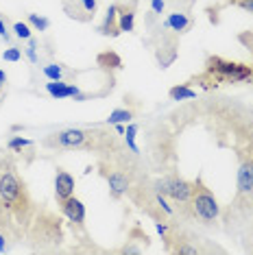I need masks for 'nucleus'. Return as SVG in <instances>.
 Wrapping results in <instances>:
<instances>
[{
	"instance_id": "1",
	"label": "nucleus",
	"mask_w": 253,
	"mask_h": 255,
	"mask_svg": "<svg viewBox=\"0 0 253 255\" xmlns=\"http://www.w3.org/2000/svg\"><path fill=\"white\" fill-rule=\"evenodd\" d=\"M39 205L20 175L13 155L0 157V231L11 240V245L22 242L31 227Z\"/></svg>"
},
{
	"instance_id": "2",
	"label": "nucleus",
	"mask_w": 253,
	"mask_h": 255,
	"mask_svg": "<svg viewBox=\"0 0 253 255\" xmlns=\"http://www.w3.org/2000/svg\"><path fill=\"white\" fill-rule=\"evenodd\" d=\"M44 148L50 150H83L94 153L96 157H109L125 148L123 135L114 131V127H68L53 131L42 140Z\"/></svg>"
},
{
	"instance_id": "3",
	"label": "nucleus",
	"mask_w": 253,
	"mask_h": 255,
	"mask_svg": "<svg viewBox=\"0 0 253 255\" xmlns=\"http://www.w3.org/2000/svg\"><path fill=\"white\" fill-rule=\"evenodd\" d=\"M175 205V218L177 223H190L199 227H216L221 220V205H218L214 192L208 188L203 177H197L192 181V196L188 203H172Z\"/></svg>"
},
{
	"instance_id": "4",
	"label": "nucleus",
	"mask_w": 253,
	"mask_h": 255,
	"mask_svg": "<svg viewBox=\"0 0 253 255\" xmlns=\"http://www.w3.org/2000/svg\"><path fill=\"white\" fill-rule=\"evenodd\" d=\"M197 83L201 90H216L221 85L253 83V66L245 61H232L221 55H210L203 63V72L188 81Z\"/></svg>"
},
{
	"instance_id": "5",
	"label": "nucleus",
	"mask_w": 253,
	"mask_h": 255,
	"mask_svg": "<svg viewBox=\"0 0 253 255\" xmlns=\"http://www.w3.org/2000/svg\"><path fill=\"white\" fill-rule=\"evenodd\" d=\"M26 245L33 253H57L66 245V223L63 216L48 207H39L31 227L26 231Z\"/></svg>"
},
{
	"instance_id": "6",
	"label": "nucleus",
	"mask_w": 253,
	"mask_h": 255,
	"mask_svg": "<svg viewBox=\"0 0 253 255\" xmlns=\"http://www.w3.org/2000/svg\"><path fill=\"white\" fill-rule=\"evenodd\" d=\"M210 251H221L218 247H208L205 238H199L194 231L181 229L179 225H175L170 236V245H168V253H179V255H201V253H210Z\"/></svg>"
},
{
	"instance_id": "7",
	"label": "nucleus",
	"mask_w": 253,
	"mask_h": 255,
	"mask_svg": "<svg viewBox=\"0 0 253 255\" xmlns=\"http://www.w3.org/2000/svg\"><path fill=\"white\" fill-rule=\"evenodd\" d=\"M153 188L172 203H188L192 196V181L183 179L179 172H166L162 177L151 179Z\"/></svg>"
},
{
	"instance_id": "8",
	"label": "nucleus",
	"mask_w": 253,
	"mask_h": 255,
	"mask_svg": "<svg viewBox=\"0 0 253 255\" xmlns=\"http://www.w3.org/2000/svg\"><path fill=\"white\" fill-rule=\"evenodd\" d=\"M155 57H157L159 68L166 70V68L179 57V35H177V33H170V31H164L162 35L157 37Z\"/></svg>"
},
{
	"instance_id": "9",
	"label": "nucleus",
	"mask_w": 253,
	"mask_h": 255,
	"mask_svg": "<svg viewBox=\"0 0 253 255\" xmlns=\"http://www.w3.org/2000/svg\"><path fill=\"white\" fill-rule=\"evenodd\" d=\"M57 207H59V214L70 223L72 231H85V205L77 196H68L63 201H57Z\"/></svg>"
},
{
	"instance_id": "10",
	"label": "nucleus",
	"mask_w": 253,
	"mask_h": 255,
	"mask_svg": "<svg viewBox=\"0 0 253 255\" xmlns=\"http://www.w3.org/2000/svg\"><path fill=\"white\" fill-rule=\"evenodd\" d=\"M123 101H125V105L114 109V112L105 118V125H109V127L112 125H129V123H133V120L137 118V114L142 112V103L135 101L131 94H126Z\"/></svg>"
},
{
	"instance_id": "11",
	"label": "nucleus",
	"mask_w": 253,
	"mask_h": 255,
	"mask_svg": "<svg viewBox=\"0 0 253 255\" xmlns=\"http://www.w3.org/2000/svg\"><path fill=\"white\" fill-rule=\"evenodd\" d=\"M42 74L48 81H74L81 74V70H74V68L66 66L61 61H50L42 68Z\"/></svg>"
},
{
	"instance_id": "12",
	"label": "nucleus",
	"mask_w": 253,
	"mask_h": 255,
	"mask_svg": "<svg viewBox=\"0 0 253 255\" xmlns=\"http://www.w3.org/2000/svg\"><path fill=\"white\" fill-rule=\"evenodd\" d=\"M135 13H137V0H129V2L118 4V28H120V33H133Z\"/></svg>"
},
{
	"instance_id": "13",
	"label": "nucleus",
	"mask_w": 253,
	"mask_h": 255,
	"mask_svg": "<svg viewBox=\"0 0 253 255\" xmlns=\"http://www.w3.org/2000/svg\"><path fill=\"white\" fill-rule=\"evenodd\" d=\"M74 177L70 175L68 170H63V168H57L55 170V199L57 201H63L68 199V196L74 194Z\"/></svg>"
},
{
	"instance_id": "14",
	"label": "nucleus",
	"mask_w": 253,
	"mask_h": 255,
	"mask_svg": "<svg viewBox=\"0 0 253 255\" xmlns=\"http://www.w3.org/2000/svg\"><path fill=\"white\" fill-rule=\"evenodd\" d=\"M162 26L166 28V31H170V33L183 35V33H188L190 28L194 26V20L190 18L188 13H181V11H177V13H170L168 18L162 22Z\"/></svg>"
},
{
	"instance_id": "15",
	"label": "nucleus",
	"mask_w": 253,
	"mask_h": 255,
	"mask_svg": "<svg viewBox=\"0 0 253 255\" xmlns=\"http://www.w3.org/2000/svg\"><path fill=\"white\" fill-rule=\"evenodd\" d=\"M96 31L105 37H118L120 35V28H118V2L116 4H109L105 11V18L99 24Z\"/></svg>"
},
{
	"instance_id": "16",
	"label": "nucleus",
	"mask_w": 253,
	"mask_h": 255,
	"mask_svg": "<svg viewBox=\"0 0 253 255\" xmlns=\"http://www.w3.org/2000/svg\"><path fill=\"white\" fill-rule=\"evenodd\" d=\"M61 9L68 18L77 20V22H92L94 15L81 4V0H61Z\"/></svg>"
},
{
	"instance_id": "17",
	"label": "nucleus",
	"mask_w": 253,
	"mask_h": 255,
	"mask_svg": "<svg viewBox=\"0 0 253 255\" xmlns=\"http://www.w3.org/2000/svg\"><path fill=\"white\" fill-rule=\"evenodd\" d=\"M96 66L105 72H116L123 68V59H120V55L114 53V50H105V53H101L96 57Z\"/></svg>"
},
{
	"instance_id": "18",
	"label": "nucleus",
	"mask_w": 253,
	"mask_h": 255,
	"mask_svg": "<svg viewBox=\"0 0 253 255\" xmlns=\"http://www.w3.org/2000/svg\"><path fill=\"white\" fill-rule=\"evenodd\" d=\"M7 150L11 153H18V155H26V153H33V148H35V142L28 140V137H22V135H13L7 140Z\"/></svg>"
},
{
	"instance_id": "19",
	"label": "nucleus",
	"mask_w": 253,
	"mask_h": 255,
	"mask_svg": "<svg viewBox=\"0 0 253 255\" xmlns=\"http://www.w3.org/2000/svg\"><path fill=\"white\" fill-rule=\"evenodd\" d=\"M168 96H170V101H177V103L194 101V98H197V90H192V85L186 81V83H179V85H175V88H170Z\"/></svg>"
},
{
	"instance_id": "20",
	"label": "nucleus",
	"mask_w": 253,
	"mask_h": 255,
	"mask_svg": "<svg viewBox=\"0 0 253 255\" xmlns=\"http://www.w3.org/2000/svg\"><path fill=\"white\" fill-rule=\"evenodd\" d=\"M39 48H42V44H39L37 37L26 39L24 46H22V53H24V57L33 63V66H39Z\"/></svg>"
},
{
	"instance_id": "21",
	"label": "nucleus",
	"mask_w": 253,
	"mask_h": 255,
	"mask_svg": "<svg viewBox=\"0 0 253 255\" xmlns=\"http://www.w3.org/2000/svg\"><path fill=\"white\" fill-rule=\"evenodd\" d=\"M11 33H13V37L22 39V42H26V39L33 37V26L28 24V22H11Z\"/></svg>"
},
{
	"instance_id": "22",
	"label": "nucleus",
	"mask_w": 253,
	"mask_h": 255,
	"mask_svg": "<svg viewBox=\"0 0 253 255\" xmlns=\"http://www.w3.org/2000/svg\"><path fill=\"white\" fill-rule=\"evenodd\" d=\"M26 22L33 26V31H39V33H46L50 28V20L44 18V15H37V13H28Z\"/></svg>"
},
{
	"instance_id": "23",
	"label": "nucleus",
	"mask_w": 253,
	"mask_h": 255,
	"mask_svg": "<svg viewBox=\"0 0 253 255\" xmlns=\"http://www.w3.org/2000/svg\"><path fill=\"white\" fill-rule=\"evenodd\" d=\"M164 11H166V0H151V11H148L146 26H153V22L157 18H162Z\"/></svg>"
},
{
	"instance_id": "24",
	"label": "nucleus",
	"mask_w": 253,
	"mask_h": 255,
	"mask_svg": "<svg viewBox=\"0 0 253 255\" xmlns=\"http://www.w3.org/2000/svg\"><path fill=\"white\" fill-rule=\"evenodd\" d=\"M22 57H24V53H22V48H18V46H7L2 50V59L9 63H18L22 61Z\"/></svg>"
},
{
	"instance_id": "25",
	"label": "nucleus",
	"mask_w": 253,
	"mask_h": 255,
	"mask_svg": "<svg viewBox=\"0 0 253 255\" xmlns=\"http://www.w3.org/2000/svg\"><path fill=\"white\" fill-rule=\"evenodd\" d=\"M238 42L251 53V66H253V31H243L238 33Z\"/></svg>"
},
{
	"instance_id": "26",
	"label": "nucleus",
	"mask_w": 253,
	"mask_h": 255,
	"mask_svg": "<svg viewBox=\"0 0 253 255\" xmlns=\"http://www.w3.org/2000/svg\"><path fill=\"white\" fill-rule=\"evenodd\" d=\"M0 37H2L4 42H11V37H13L11 28L7 26V18H4V15H0Z\"/></svg>"
},
{
	"instance_id": "27",
	"label": "nucleus",
	"mask_w": 253,
	"mask_h": 255,
	"mask_svg": "<svg viewBox=\"0 0 253 255\" xmlns=\"http://www.w3.org/2000/svg\"><path fill=\"white\" fill-rule=\"evenodd\" d=\"M118 253H140V247L131 245V240H126V245H125V247H120V249H118Z\"/></svg>"
},
{
	"instance_id": "28",
	"label": "nucleus",
	"mask_w": 253,
	"mask_h": 255,
	"mask_svg": "<svg viewBox=\"0 0 253 255\" xmlns=\"http://www.w3.org/2000/svg\"><path fill=\"white\" fill-rule=\"evenodd\" d=\"M81 4L90 11L92 15H96V9H99V2H96V0H81Z\"/></svg>"
},
{
	"instance_id": "29",
	"label": "nucleus",
	"mask_w": 253,
	"mask_h": 255,
	"mask_svg": "<svg viewBox=\"0 0 253 255\" xmlns=\"http://www.w3.org/2000/svg\"><path fill=\"white\" fill-rule=\"evenodd\" d=\"M9 247H11V240L7 236L0 231V253H4V251H9Z\"/></svg>"
},
{
	"instance_id": "30",
	"label": "nucleus",
	"mask_w": 253,
	"mask_h": 255,
	"mask_svg": "<svg viewBox=\"0 0 253 255\" xmlns=\"http://www.w3.org/2000/svg\"><path fill=\"white\" fill-rule=\"evenodd\" d=\"M0 83H7V72L0 70Z\"/></svg>"
},
{
	"instance_id": "31",
	"label": "nucleus",
	"mask_w": 253,
	"mask_h": 255,
	"mask_svg": "<svg viewBox=\"0 0 253 255\" xmlns=\"http://www.w3.org/2000/svg\"><path fill=\"white\" fill-rule=\"evenodd\" d=\"M227 2H229V4H236V2H238V0H227Z\"/></svg>"
},
{
	"instance_id": "32",
	"label": "nucleus",
	"mask_w": 253,
	"mask_h": 255,
	"mask_svg": "<svg viewBox=\"0 0 253 255\" xmlns=\"http://www.w3.org/2000/svg\"><path fill=\"white\" fill-rule=\"evenodd\" d=\"M0 98H2V96H0Z\"/></svg>"
}]
</instances>
